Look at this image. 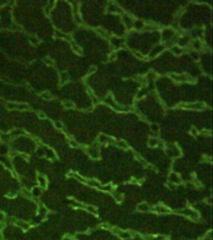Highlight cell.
<instances>
[{"mask_svg":"<svg viewBox=\"0 0 213 240\" xmlns=\"http://www.w3.org/2000/svg\"><path fill=\"white\" fill-rule=\"evenodd\" d=\"M177 214H181V215H184V216H188L189 219H192V220H198L200 219V213H198L197 210H193V209H189V208H186V209H182V210H177L175 211Z\"/></svg>","mask_w":213,"mask_h":240,"instance_id":"cell-1","label":"cell"},{"mask_svg":"<svg viewBox=\"0 0 213 240\" xmlns=\"http://www.w3.org/2000/svg\"><path fill=\"white\" fill-rule=\"evenodd\" d=\"M177 108H183V109L198 111V110H203V109L206 108V105H204V103H192V104H186V103L183 104V103H182V104H180Z\"/></svg>","mask_w":213,"mask_h":240,"instance_id":"cell-2","label":"cell"},{"mask_svg":"<svg viewBox=\"0 0 213 240\" xmlns=\"http://www.w3.org/2000/svg\"><path fill=\"white\" fill-rule=\"evenodd\" d=\"M86 153L89 154V157L90 158H92V159H95V160H97V159H100V150L97 149L96 146H89V148H86Z\"/></svg>","mask_w":213,"mask_h":240,"instance_id":"cell-3","label":"cell"},{"mask_svg":"<svg viewBox=\"0 0 213 240\" xmlns=\"http://www.w3.org/2000/svg\"><path fill=\"white\" fill-rule=\"evenodd\" d=\"M97 143H100L102 145H106V144H115V139L109 136V135H105V134H100L97 138Z\"/></svg>","mask_w":213,"mask_h":240,"instance_id":"cell-4","label":"cell"},{"mask_svg":"<svg viewBox=\"0 0 213 240\" xmlns=\"http://www.w3.org/2000/svg\"><path fill=\"white\" fill-rule=\"evenodd\" d=\"M107 11L112 14H122V9L116 3H112V1L107 4Z\"/></svg>","mask_w":213,"mask_h":240,"instance_id":"cell-5","label":"cell"},{"mask_svg":"<svg viewBox=\"0 0 213 240\" xmlns=\"http://www.w3.org/2000/svg\"><path fill=\"white\" fill-rule=\"evenodd\" d=\"M167 180H168V183H171V184H173V185H180L181 184V178L176 173H169Z\"/></svg>","mask_w":213,"mask_h":240,"instance_id":"cell-6","label":"cell"},{"mask_svg":"<svg viewBox=\"0 0 213 240\" xmlns=\"http://www.w3.org/2000/svg\"><path fill=\"white\" fill-rule=\"evenodd\" d=\"M152 211H155V213H157V214H168V213H171V209L165 205H156V206H153Z\"/></svg>","mask_w":213,"mask_h":240,"instance_id":"cell-7","label":"cell"},{"mask_svg":"<svg viewBox=\"0 0 213 240\" xmlns=\"http://www.w3.org/2000/svg\"><path fill=\"white\" fill-rule=\"evenodd\" d=\"M14 224H15L18 228H20L21 230H24V231L30 229V224L27 223V221H25V220H15V221H14Z\"/></svg>","mask_w":213,"mask_h":240,"instance_id":"cell-8","label":"cell"},{"mask_svg":"<svg viewBox=\"0 0 213 240\" xmlns=\"http://www.w3.org/2000/svg\"><path fill=\"white\" fill-rule=\"evenodd\" d=\"M133 236H135V233H131L129 230H122L121 233H120V235H118V238L121 240H130Z\"/></svg>","mask_w":213,"mask_h":240,"instance_id":"cell-9","label":"cell"},{"mask_svg":"<svg viewBox=\"0 0 213 240\" xmlns=\"http://www.w3.org/2000/svg\"><path fill=\"white\" fill-rule=\"evenodd\" d=\"M169 76H171V79H173L175 81H178V83H184V81H187V78H188V75H186V74H181V75H177V74H169Z\"/></svg>","mask_w":213,"mask_h":240,"instance_id":"cell-10","label":"cell"},{"mask_svg":"<svg viewBox=\"0 0 213 240\" xmlns=\"http://www.w3.org/2000/svg\"><path fill=\"white\" fill-rule=\"evenodd\" d=\"M84 183H85V184H87L89 186H91V188H96V189H100V186H101L100 181L96 180V179H85Z\"/></svg>","mask_w":213,"mask_h":240,"instance_id":"cell-11","label":"cell"},{"mask_svg":"<svg viewBox=\"0 0 213 240\" xmlns=\"http://www.w3.org/2000/svg\"><path fill=\"white\" fill-rule=\"evenodd\" d=\"M36 180H38V184H39L40 188L45 189V188L47 186V179H46V176H44V175H41V174H40V175H38Z\"/></svg>","mask_w":213,"mask_h":240,"instance_id":"cell-12","label":"cell"},{"mask_svg":"<svg viewBox=\"0 0 213 240\" xmlns=\"http://www.w3.org/2000/svg\"><path fill=\"white\" fill-rule=\"evenodd\" d=\"M122 20H124V24L126 25V28H129V29H131V28L133 26V20L127 15V14H124L122 13Z\"/></svg>","mask_w":213,"mask_h":240,"instance_id":"cell-13","label":"cell"},{"mask_svg":"<svg viewBox=\"0 0 213 240\" xmlns=\"http://www.w3.org/2000/svg\"><path fill=\"white\" fill-rule=\"evenodd\" d=\"M115 145H116L117 148H120V149H122V150H129V149H130L129 144H127L125 140H116V142H115Z\"/></svg>","mask_w":213,"mask_h":240,"instance_id":"cell-14","label":"cell"},{"mask_svg":"<svg viewBox=\"0 0 213 240\" xmlns=\"http://www.w3.org/2000/svg\"><path fill=\"white\" fill-rule=\"evenodd\" d=\"M165 235H143V240H166Z\"/></svg>","mask_w":213,"mask_h":240,"instance_id":"cell-15","label":"cell"},{"mask_svg":"<svg viewBox=\"0 0 213 240\" xmlns=\"http://www.w3.org/2000/svg\"><path fill=\"white\" fill-rule=\"evenodd\" d=\"M137 210L141 213H147V211H150V205L147 203H140L137 205Z\"/></svg>","mask_w":213,"mask_h":240,"instance_id":"cell-16","label":"cell"},{"mask_svg":"<svg viewBox=\"0 0 213 240\" xmlns=\"http://www.w3.org/2000/svg\"><path fill=\"white\" fill-rule=\"evenodd\" d=\"M147 143H148V146L150 148H156V146L160 145V140H158V138H150Z\"/></svg>","mask_w":213,"mask_h":240,"instance_id":"cell-17","label":"cell"},{"mask_svg":"<svg viewBox=\"0 0 213 240\" xmlns=\"http://www.w3.org/2000/svg\"><path fill=\"white\" fill-rule=\"evenodd\" d=\"M25 130H23V129H15V130H11L10 131V134L9 135L10 136H21V135H25Z\"/></svg>","mask_w":213,"mask_h":240,"instance_id":"cell-18","label":"cell"},{"mask_svg":"<svg viewBox=\"0 0 213 240\" xmlns=\"http://www.w3.org/2000/svg\"><path fill=\"white\" fill-rule=\"evenodd\" d=\"M70 45H71V48H72V50L76 53V54H79V55H82V50L76 45V43L75 41H72V40H70Z\"/></svg>","mask_w":213,"mask_h":240,"instance_id":"cell-19","label":"cell"},{"mask_svg":"<svg viewBox=\"0 0 213 240\" xmlns=\"http://www.w3.org/2000/svg\"><path fill=\"white\" fill-rule=\"evenodd\" d=\"M171 50H172V53H173L175 55H181V54H183V49H182L180 45H173V46L171 48Z\"/></svg>","mask_w":213,"mask_h":240,"instance_id":"cell-20","label":"cell"},{"mask_svg":"<svg viewBox=\"0 0 213 240\" xmlns=\"http://www.w3.org/2000/svg\"><path fill=\"white\" fill-rule=\"evenodd\" d=\"M47 213H49V210H47L46 206H44V205H40V206H39V215H40L41 218H46Z\"/></svg>","mask_w":213,"mask_h":240,"instance_id":"cell-21","label":"cell"},{"mask_svg":"<svg viewBox=\"0 0 213 240\" xmlns=\"http://www.w3.org/2000/svg\"><path fill=\"white\" fill-rule=\"evenodd\" d=\"M84 209L86 210V211H89V213H91V214H94V215H97L98 214V211H97V209L95 208V206H92V205H85L84 206Z\"/></svg>","mask_w":213,"mask_h":240,"instance_id":"cell-22","label":"cell"},{"mask_svg":"<svg viewBox=\"0 0 213 240\" xmlns=\"http://www.w3.org/2000/svg\"><path fill=\"white\" fill-rule=\"evenodd\" d=\"M62 107L65 108V109H74L75 108V104L72 103V101H70V100H64L62 101Z\"/></svg>","mask_w":213,"mask_h":240,"instance_id":"cell-23","label":"cell"},{"mask_svg":"<svg viewBox=\"0 0 213 240\" xmlns=\"http://www.w3.org/2000/svg\"><path fill=\"white\" fill-rule=\"evenodd\" d=\"M100 189L102 190V192H109V193H112L113 192V185L111 184H106V185H101L100 186Z\"/></svg>","mask_w":213,"mask_h":240,"instance_id":"cell-24","label":"cell"},{"mask_svg":"<svg viewBox=\"0 0 213 240\" xmlns=\"http://www.w3.org/2000/svg\"><path fill=\"white\" fill-rule=\"evenodd\" d=\"M40 96H41L42 99H44V100H51V99L54 98L53 94H51V93H49V91H44V93H41Z\"/></svg>","mask_w":213,"mask_h":240,"instance_id":"cell-25","label":"cell"},{"mask_svg":"<svg viewBox=\"0 0 213 240\" xmlns=\"http://www.w3.org/2000/svg\"><path fill=\"white\" fill-rule=\"evenodd\" d=\"M145 79L146 80H156V79H157V74L153 73V72H148Z\"/></svg>","mask_w":213,"mask_h":240,"instance_id":"cell-26","label":"cell"},{"mask_svg":"<svg viewBox=\"0 0 213 240\" xmlns=\"http://www.w3.org/2000/svg\"><path fill=\"white\" fill-rule=\"evenodd\" d=\"M9 153V148H8V145H0V155H5V154H8Z\"/></svg>","mask_w":213,"mask_h":240,"instance_id":"cell-27","label":"cell"},{"mask_svg":"<svg viewBox=\"0 0 213 240\" xmlns=\"http://www.w3.org/2000/svg\"><path fill=\"white\" fill-rule=\"evenodd\" d=\"M15 109H18V110H29V105L27 104H16Z\"/></svg>","mask_w":213,"mask_h":240,"instance_id":"cell-28","label":"cell"},{"mask_svg":"<svg viewBox=\"0 0 213 240\" xmlns=\"http://www.w3.org/2000/svg\"><path fill=\"white\" fill-rule=\"evenodd\" d=\"M60 80H61V84H62V83H66V81L69 80V75H67L66 72L60 73Z\"/></svg>","mask_w":213,"mask_h":240,"instance_id":"cell-29","label":"cell"},{"mask_svg":"<svg viewBox=\"0 0 213 240\" xmlns=\"http://www.w3.org/2000/svg\"><path fill=\"white\" fill-rule=\"evenodd\" d=\"M163 48H165V45H161V46H157V48H155V49H153V50H155V51H152L150 56H156V55H157V54H160V53H161V50H162V49H163Z\"/></svg>","mask_w":213,"mask_h":240,"instance_id":"cell-30","label":"cell"},{"mask_svg":"<svg viewBox=\"0 0 213 240\" xmlns=\"http://www.w3.org/2000/svg\"><path fill=\"white\" fill-rule=\"evenodd\" d=\"M111 194L113 195V198H115V200H116V201H118V203H120V201H122V199H124V195H122V194H116V193H115V190H113V192H112Z\"/></svg>","mask_w":213,"mask_h":240,"instance_id":"cell-31","label":"cell"},{"mask_svg":"<svg viewBox=\"0 0 213 240\" xmlns=\"http://www.w3.org/2000/svg\"><path fill=\"white\" fill-rule=\"evenodd\" d=\"M132 54H133V56H136L137 59H140V60H145V56H143V54H141L140 51H137V50H133V51H132Z\"/></svg>","mask_w":213,"mask_h":240,"instance_id":"cell-32","label":"cell"},{"mask_svg":"<svg viewBox=\"0 0 213 240\" xmlns=\"http://www.w3.org/2000/svg\"><path fill=\"white\" fill-rule=\"evenodd\" d=\"M74 18H75V22H76L77 24H80V23L82 22V20H81V16L79 15V13H77V10H76V9L74 10Z\"/></svg>","mask_w":213,"mask_h":240,"instance_id":"cell-33","label":"cell"},{"mask_svg":"<svg viewBox=\"0 0 213 240\" xmlns=\"http://www.w3.org/2000/svg\"><path fill=\"white\" fill-rule=\"evenodd\" d=\"M110 230H111V233H112V234H115V235H120V233H121L122 230L121 229H120V228H117V227H113V228H110Z\"/></svg>","mask_w":213,"mask_h":240,"instance_id":"cell-34","label":"cell"},{"mask_svg":"<svg viewBox=\"0 0 213 240\" xmlns=\"http://www.w3.org/2000/svg\"><path fill=\"white\" fill-rule=\"evenodd\" d=\"M29 40H30V43L34 44V45H38V44L40 43V40H39L36 37H34V35H31V37L29 38Z\"/></svg>","mask_w":213,"mask_h":240,"instance_id":"cell-35","label":"cell"},{"mask_svg":"<svg viewBox=\"0 0 213 240\" xmlns=\"http://www.w3.org/2000/svg\"><path fill=\"white\" fill-rule=\"evenodd\" d=\"M21 193H23V195H24L25 198H27V199H30V198L33 196L31 192H30V190H27V189H23V192H21Z\"/></svg>","mask_w":213,"mask_h":240,"instance_id":"cell-36","label":"cell"},{"mask_svg":"<svg viewBox=\"0 0 213 240\" xmlns=\"http://www.w3.org/2000/svg\"><path fill=\"white\" fill-rule=\"evenodd\" d=\"M95 31H96L98 35H100V37H107V33H106L104 29H101V28H97Z\"/></svg>","mask_w":213,"mask_h":240,"instance_id":"cell-37","label":"cell"},{"mask_svg":"<svg viewBox=\"0 0 213 240\" xmlns=\"http://www.w3.org/2000/svg\"><path fill=\"white\" fill-rule=\"evenodd\" d=\"M201 240H212V231L208 230V231H207V234L203 235V236L201 238Z\"/></svg>","mask_w":213,"mask_h":240,"instance_id":"cell-38","label":"cell"},{"mask_svg":"<svg viewBox=\"0 0 213 240\" xmlns=\"http://www.w3.org/2000/svg\"><path fill=\"white\" fill-rule=\"evenodd\" d=\"M69 144H70L71 148H79V146H80L79 143H77L76 140H74V139H70V140H69Z\"/></svg>","mask_w":213,"mask_h":240,"instance_id":"cell-39","label":"cell"},{"mask_svg":"<svg viewBox=\"0 0 213 240\" xmlns=\"http://www.w3.org/2000/svg\"><path fill=\"white\" fill-rule=\"evenodd\" d=\"M150 128H151L152 133H158V130H160V126H158L157 124H151Z\"/></svg>","mask_w":213,"mask_h":240,"instance_id":"cell-40","label":"cell"},{"mask_svg":"<svg viewBox=\"0 0 213 240\" xmlns=\"http://www.w3.org/2000/svg\"><path fill=\"white\" fill-rule=\"evenodd\" d=\"M153 30H156V25H153V24H150L145 28V31H153Z\"/></svg>","mask_w":213,"mask_h":240,"instance_id":"cell-41","label":"cell"},{"mask_svg":"<svg viewBox=\"0 0 213 240\" xmlns=\"http://www.w3.org/2000/svg\"><path fill=\"white\" fill-rule=\"evenodd\" d=\"M116 59H117V53L116 51L111 53L110 56H109V61H113V60H116Z\"/></svg>","mask_w":213,"mask_h":240,"instance_id":"cell-42","label":"cell"},{"mask_svg":"<svg viewBox=\"0 0 213 240\" xmlns=\"http://www.w3.org/2000/svg\"><path fill=\"white\" fill-rule=\"evenodd\" d=\"M54 126H55L56 129H59V130H60V129H65L61 121H54Z\"/></svg>","mask_w":213,"mask_h":240,"instance_id":"cell-43","label":"cell"},{"mask_svg":"<svg viewBox=\"0 0 213 240\" xmlns=\"http://www.w3.org/2000/svg\"><path fill=\"white\" fill-rule=\"evenodd\" d=\"M201 46H202V44H201V41H198V40L193 41V48L196 49V50H200V49H201Z\"/></svg>","mask_w":213,"mask_h":240,"instance_id":"cell-44","label":"cell"},{"mask_svg":"<svg viewBox=\"0 0 213 240\" xmlns=\"http://www.w3.org/2000/svg\"><path fill=\"white\" fill-rule=\"evenodd\" d=\"M0 138H1L4 142H8V140L10 139V135H9V134H3V133H0Z\"/></svg>","mask_w":213,"mask_h":240,"instance_id":"cell-45","label":"cell"},{"mask_svg":"<svg viewBox=\"0 0 213 240\" xmlns=\"http://www.w3.org/2000/svg\"><path fill=\"white\" fill-rule=\"evenodd\" d=\"M189 55L192 56V58H193L195 60H197V59H198V53H197V51H191V53H189Z\"/></svg>","mask_w":213,"mask_h":240,"instance_id":"cell-46","label":"cell"},{"mask_svg":"<svg viewBox=\"0 0 213 240\" xmlns=\"http://www.w3.org/2000/svg\"><path fill=\"white\" fill-rule=\"evenodd\" d=\"M44 63H45V64H47V65H53V64H54V61H51V59H50V58H46V59H44Z\"/></svg>","mask_w":213,"mask_h":240,"instance_id":"cell-47","label":"cell"},{"mask_svg":"<svg viewBox=\"0 0 213 240\" xmlns=\"http://www.w3.org/2000/svg\"><path fill=\"white\" fill-rule=\"evenodd\" d=\"M198 130L197 129H191V135H193V136H198Z\"/></svg>","mask_w":213,"mask_h":240,"instance_id":"cell-48","label":"cell"},{"mask_svg":"<svg viewBox=\"0 0 213 240\" xmlns=\"http://www.w3.org/2000/svg\"><path fill=\"white\" fill-rule=\"evenodd\" d=\"M0 221H1V223H5V221H6V216H5L4 213H0Z\"/></svg>","mask_w":213,"mask_h":240,"instance_id":"cell-49","label":"cell"},{"mask_svg":"<svg viewBox=\"0 0 213 240\" xmlns=\"http://www.w3.org/2000/svg\"><path fill=\"white\" fill-rule=\"evenodd\" d=\"M51 6H53V4H50V5H49V6H46V8L44 9L46 15H50V8H51Z\"/></svg>","mask_w":213,"mask_h":240,"instance_id":"cell-50","label":"cell"},{"mask_svg":"<svg viewBox=\"0 0 213 240\" xmlns=\"http://www.w3.org/2000/svg\"><path fill=\"white\" fill-rule=\"evenodd\" d=\"M38 116H39L40 119H46L45 113H42V111H39V113H38Z\"/></svg>","mask_w":213,"mask_h":240,"instance_id":"cell-51","label":"cell"},{"mask_svg":"<svg viewBox=\"0 0 213 240\" xmlns=\"http://www.w3.org/2000/svg\"><path fill=\"white\" fill-rule=\"evenodd\" d=\"M16 195H18L16 192H11V193H8V195H6V196H8V198H15Z\"/></svg>","mask_w":213,"mask_h":240,"instance_id":"cell-52","label":"cell"},{"mask_svg":"<svg viewBox=\"0 0 213 240\" xmlns=\"http://www.w3.org/2000/svg\"><path fill=\"white\" fill-rule=\"evenodd\" d=\"M98 228H100V229H110L111 227H110L109 224H101V225H100V227H98Z\"/></svg>","mask_w":213,"mask_h":240,"instance_id":"cell-53","label":"cell"},{"mask_svg":"<svg viewBox=\"0 0 213 240\" xmlns=\"http://www.w3.org/2000/svg\"><path fill=\"white\" fill-rule=\"evenodd\" d=\"M167 188L171 189V190H175L177 188V185H173V184H171V183H167Z\"/></svg>","mask_w":213,"mask_h":240,"instance_id":"cell-54","label":"cell"},{"mask_svg":"<svg viewBox=\"0 0 213 240\" xmlns=\"http://www.w3.org/2000/svg\"><path fill=\"white\" fill-rule=\"evenodd\" d=\"M95 72H96V66H91V68L89 69L87 74H92V73H95Z\"/></svg>","mask_w":213,"mask_h":240,"instance_id":"cell-55","label":"cell"},{"mask_svg":"<svg viewBox=\"0 0 213 240\" xmlns=\"http://www.w3.org/2000/svg\"><path fill=\"white\" fill-rule=\"evenodd\" d=\"M62 240H75V238L70 236V235H66V236H64V238H62Z\"/></svg>","mask_w":213,"mask_h":240,"instance_id":"cell-56","label":"cell"},{"mask_svg":"<svg viewBox=\"0 0 213 240\" xmlns=\"http://www.w3.org/2000/svg\"><path fill=\"white\" fill-rule=\"evenodd\" d=\"M55 37H58V38H65V35H64V34H61V33H59V31H56Z\"/></svg>","mask_w":213,"mask_h":240,"instance_id":"cell-57","label":"cell"},{"mask_svg":"<svg viewBox=\"0 0 213 240\" xmlns=\"http://www.w3.org/2000/svg\"><path fill=\"white\" fill-rule=\"evenodd\" d=\"M203 160L207 161V163H209V161H211V157H203Z\"/></svg>","mask_w":213,"mask_h":240,"instance_id":"cell-58","label":"cell"},{"mask_svg":"<svg viewBox=\"0 0 213 240\" xmlns=\"http://www.w3.org/2000/svg\"><path fill=\"white\" fill-rule=\"evenodd\" d=\"M0 240H4V236H3V233L0 231Z\"/></svg>","mask_w":213,"mask_h":240,"instance_id":"cell-59","label":"cell"}]
</instances>
